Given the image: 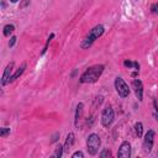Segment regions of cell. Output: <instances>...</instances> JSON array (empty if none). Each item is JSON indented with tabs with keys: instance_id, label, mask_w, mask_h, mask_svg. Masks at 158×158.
<instances>
[{
	"instance_id": "1",
	"label": "cell",
	"mask_w": 158,
	"mask_h": 158,
	"mask_svg": "<svg viewBox=\"0 0 158 158\" xmlns=\"http://www.w3.org/2000/svg\"><path fill=\"white\" fill-rule=\"evenodd\" d=\"M104 65L102 64H95L93 67H89L79 78V81L81 84H89V83H95L102 74L104 72Z\"/></svg>"
},
{
	"instance_id": "2",
	"label": "cell",
	"mask_w": 158,
	"mask_h": 158,
	"mask_svg": "<svg viewBox=\"0 0 158 158\" xmlns=\"http://www.w3.org/2000/svg\"><path fill=\"white\" fill-rule=\"evenodd\" d=\"M104 32H105V27H104L102 25H96L95 27H93V28L89 31V33L86 35V37L83 40L80 47H81L83 49L89 48L99 37H101V36L104 35Z\"/></svg>"
},
{
	"instance_id": "3",
	"label": "cell",
	"mask_w": 158,
	"mask_h": 158,
	"mask_svg": "<svg viewBox=\"0 0 158 158\" xmlns=\"http://www.w3.org/2000/svg\"><path fill=\"white\" fill-rule=\"evenodd\" d=\"M100 146H101V139H100L99 135H96V133L89 135V137L86 139V149H88V153L91 154V156H95L98 153Z\"/></svg>"
},
{
	"instance_id": "4",
	"label": "cell",
	"mask_w": 158,
	"mask_h": 158,
	"mask_svg": "<svg viewBox=\"0 0 158 158\" xmlns=\"http://www.w3.org/2000/svg\"><path fill=\"white\" fill-rule=\"evenodd\" d=\"M114 117H115L114 109L111 106H106L101 112V123H102V126L110 127L111 123L114 122Z\"/></svg>"
},
{
	"instance_id": "5",
	"label": "cell",
	"mask_w": 158,
	"mask_h": 158,
	"mask_svg": "<svg viewBox=\"0 0 158 158\" xmlns=\"http://www.w3.org/2000/svg\"><path fill=\"white\" fill-rule=\"evenodd\" d=\"M115 89H116L117 94H118L121 98H127L128 94H130V88H128V85H127L126 81H125L122 78H120V77H117V78L115 79Z\"/></svg>"
},
{
	"instance_id": "6",
	"label": "cell",
	"mask_w": 158,
	"mask_h": 158,
	"mask_svg": "<svg viewBox=\"0 0 158 158\" xmlns=\"http://www.w3.org/2000/svg\"><path fill=\"white\" fill-rule=\"evenodd\" d=\"M153 142H154V131L153 130H148V132L144 136L143 139V152L144 153H149L153 148Z\"/></svg>"
},
{
	"instance_id": "7",
	"label": "cell",
	"mask_w": 158,
	"mask_h": 158,
	"mask_svg": "<svg viewBox=\"0 0 158 158\" xmlns=\"http://www.w3.org/2000/svg\"><path fill=\"white\" fill-rule=\"evenodd\" d=\"M131 156V144L128 142H122L120 148H118V152H117V157L120 158H130Z\"/></svg>"
},
{
	"instance_id": "8",
	"label": "cell",
	"mask_w": 158,
	"mask_h": 158,
	"mask_svg": "<svg viewBox=\"0 0 158 158\" xmlns=\"http://www.w3.org/2000/svg\"><path fill=\"white\" fill-rule=\"evenodd\" d=\"M12 70H14V62H10V63L6 65V68H5V70H4V74H2V78H1V85H2V86L6 85V84L10 81Z\"/></svg>"
},
{
	"instance_id": "9",
	"label": "cell",
	"mask_w": 158,
	"mask_h": 158,
	"mask_svg": "<svg viewBox=\"0 0 158 158\" xmlns=\"http://www.w3.org/2000/svg\"><path fill=\"white\" fill-rule=\"evenodd\" d=\"M133 88H135V94H136V98L138 99V101H142L143 100V84L139 79H135L133 80Z\"/></svg>"
},
{
	"instance_id": "10",
	"label": "cell",
	"mask_w": 158,
	"mask_h": 158,
	"mask_svg": "<svg viewBox=\"0 0 158 158\" xmlns=\"http://www.w3.org/2000/svg\"><path fill=\"white\" fill-rule=\"evenodd\" d=\"M83 110H84V104H83V102H79V104L77 105V110H75V118H74L75 127H79V121H80V118H81Z\"/></svg>"
},
{
	"instance_id": "11",
	"label": "cell",
	"mask_w": 158,
	"mask_h": 158,
	"mask_svg": "<svg viewBox=\"0 0 158 158\" xmlns=\"http://www.w3.org/2000/svg\"><path fill=\"white\" fill-rule=\"evenodd\" d=\"M74 133H72V132H69L68 135H67V138H65V143H64V151L65 152H69V149L72 148V146L74 144Z\"/></svg>"
},
{
	"instance_id": "12",
	"label": "cell",
	"mask_w": 158,
	"mask_h": 158,
	"mask_svg": "<svg viewBox=\"0 0 158 158\" xmlns=\"http://www.w3.org/2000/svg\"><path fill=\"white\" fill-rule=\"evenodd\" d=\"M25 69H26V63H22V64H21V67H20V68H19V69H17V70L11 75V78H10V81H9V83H11V81L16 80V79H17V78H19V77L25 72Z\"/></svg>"
},
{
	"instance_id": "13",
	"label": "cell",
	"mask_w": 158,
	"mask_h": 158,
	"mask_svg": "<svg viewBox=\"0 0 158 158\" xmlns=\"http://www.w3.org/2000/svg\"><path fill=\"white\" fill-rule=\"evenodd\" d=\"M135 132H136L137 137H142V135H143V125H142V122H136L135 123Z\"/></svg>"
},
{
	"instance_id": "14",
	"label": "cell",
	"mask_w": 158,
	"mask_h": 158,
	"mask_svg": "<svg viewBox=\"0 0 158 158\" xmlns=\"http://www.w3.org/2000/svg\"><path fill=\"white\" fill-rule=\"evenodd\" d=\"M14 30H15V26L9 23V25H5L2 33H4V36H5V37H9V36H10V33H12V32H14Z\"/></svg>"
},
{
	"instance_id": "15",
	"label": "cell",
	"mask_w": 158,
	"mask_h": 158,
	"mask_svg": "<svg viewBox=\"0 0 158 158\" xmlns=\"http://www.w3.org/2000/svg\"><path fill=\"white\" fill-rule=\"evenodd\" d=\"M63 151H64V147L60 146V144H58L57 148H56V151H54V154H53V156H54L56 158H60L62 154H63Z\"/></svg>"
},
{
	"instance_id": "16",
	"label": "cell",
	"mask_w": 158,
	"mask_h": 158,
	"mask_svg": "<svg viewBox=\"0 0 158 158\" xmlns=\"http://www.w3.org/2000/svg\"><path fill=\"white\" fill-rule=\"evenodd\" d=\"M10 133V128L9 127H2L1 130H0V137H5V136H7Z\"/></svg>"
},
{
	"instance_id": "17",
	"label": "cell",
	"mask_w": 158,
	"mask_h": 158,
	"mask_svg": "<svg viewBox=\"0 0 158 158\" xmlns=\"http://www.w3.org/2000/svg\"><path fill=\"white\" fill-rule=\"evenodd\" d=\"M100 157H101V158H105V157H111V151H110V149H104V151L100 153Z\"/></svg>"
},
{
	"instance_id": "18",
	"label": "cell",
	"mask_w": 158,
	"mask_h": 158,
	"mask_svg": "<svg viewBox=\"0 0 158 158\" xmlns=\"http://www.w3.org/2000/svg\"><path fill=\"white\" fill-rule=\"evenodd\" d=\"M151 12L152 14H158V2H156L151 6Z\"/></svg>"
},
{
	"instance_id": "19",
	"label": "cell",
	"mask_w": 158,
	"mask_h": 158,
	"mask_svg": "<svg viewBox=\"0 0 158 158\" xmlns=\"http://www.w3.org/2000/svg\"><path fill=\"white\" fill-rule=\"evenodd\" d=\"M72 157H73V158H78V157H79V158H83V157H84V153H83L81 151H78V152L73 153Z\"/></svg>"
},
{
	"instance_id": "20",
	"label": "cell",
	"mask_w": 158,
	"mask_h": 158,
	"mask_svg": "<svg viewBox=\"0 0 158 158\" xmlns=\"http://www.w3.org/2000/svg\"><path fill=\"white\" fill-rule=\"evenodd\" d=\"M16 40H17V38H16L15 36H12V37L10 38V41H9V47H12V46L16 43Z\"/></svg>"
},
{
	"instance_id": "21",
	"label": "cell",
	"mask_w": 158,
	"mask_h": 158,
	"mask_svg": "<svg viewBox=\"0 0 158 158\" xmlns=\"http://www.w3.org/2000/svg\"><path fill=\"white\" fill-rule=\"evenodd\" d=\"M10 1H11V2H17L19 0H10Z\"/></svg>"
}]
</instances>
